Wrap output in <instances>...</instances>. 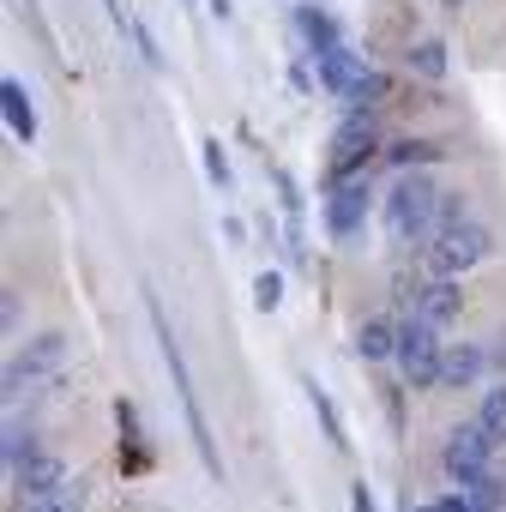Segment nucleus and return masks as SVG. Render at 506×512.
<instances>
[{"mask_svg": "<svg viewBox=\"0 0 506 512\" xmlns=\"http://www.w3.org/2000/svg\"><path fill=\"white\" fill-rule=\"evenodd\" d=\"M380 223H386V235H392L398 247L434 241V229H440V187H434V175H428V169L398 175L392 193L380 199Z\"/></svg>", "mask_w": 506, "mask_h": 512, "instance_id": "1", "label": "nucleus"}, {"mask_svg": "<svg viewBox=\"0 0 506 512\" xmlns=\"http://www.w3.org/2000/svg\"><path fill=\"white\" fill-rule=\"evenodd\" d=\"M145 314H151V332H157V344H163V368H169V380H175V398H181V416H187L193 452H199L205 476H211V482H223V458H217V440H211V428H205V410H199V392H193L187 356H181V344H175V332H169V314H163V302H157L151 290H145Z\"/></svg>", "mask_w": 506, "mask_h": 512, "instance_id": "2", "label": "nucleus"}, {"mask_svg": "<svg viewBox=\"0 0 506 512\" xmlns=\"http://www.w3.org/2000/svg\"><path fill=\"white\" fill-rule=\"evenodd\" d=\"M314 67H320V85H326L350 115H368V109L386 97V73L368 67V55H356V49H344V43H338L332 55H320Z\"/></svg>", "mask_w": 506, "mask_h": 512, "instance_id": "3", "label": "nucleus"}, {"mask_svg": "<svg viewBox=\"0 0 506 512\" xmlns=\"http://www.w3.org/2000/svg\"><path fill=\"white\" fill-rule=\"evenodd\" d=\"M61 368H67V338H61V332H37V338H25V344L13 350V362H7V404H25L31 392L55 386Z\"/></svg>", "mask_w": 506, "mask_h": 512, "instance_id": "4", "label": "nucleus"}, {"mask_svg": "<svg viewBox=\"0 0 506 512\" xmlns=\"http://www.w3.org/2000/svg\"><path fill=\"white\" fill-rule=\"evenodd\" d=\"M488 253H494V235L470 217V223L440 229V235L422 247V260H428V272H434V278H452V284H458L470 266H482V260H488Z\"/></svg>", "mask_w": 506, "mask_h": 512, "instance_id": "5", "label": "nucleus"}, {"mask_svg": "<svg viewBox=\"0 0 506 512\" xmlns=\"http://www.w3.org/2000/svg\"><path fill=\"white\" fill-rule=\"evenodd\" d=\"M380 151V127H374V109L368 115H344L332 145H326V181H356V169H368V157Z\"/></svg>", "mask_w": 506, "mask_h": 512, "instance_id": "6", "label": "nucleus"}, {"mask_svg": "<svg viewBox=\"0 0 506 512\" xmlns=\"http://www.w3.org/2000/svg\"><path fill=\"white\" fill-rule=\"evenodd\" d=\"M398 374H404V386H416V392H428V386H440V362H446V344H440V332L434 326H422L416 314L398 326Z\"/></svg>", "mask_w": 506, "mask_h": 512, "instance_id": "7", "label": "nucleus"}, {"mask_svg": "<svg viewBox=\"0 0 506 512\" xmlns=\"http://www.w3.org/2000/svg\"><path fill=\"white\" fill-rule=\"evenodd\" d=\"M440 470H446V476H452L458 488L482 482V476L494 470V446H488V434H482L476 422L452 428V434H446V446H440Z\"/></svg>", "mask_w": 506, "mask_h": 512, "instance_id": "8", "label": "nucleus"}, {"mask_svg": "<svg viewBox=\"0 0 506 512\" xmlns=\"http://www.w3.org/2000/svg\"><path fill=\"white\" fill-rule=\"evenodd\" d=\"M368 199H374L368 175L338 181V187L326 193V235H332V241H356V229L368 223Z\"/></svg>", "mask_w": 506, "mask_h": 512, "instance_id": "9", "label": "nucleus"}, {"mask_svg": "<svg viewBox=\"0 0 506 512\" xmlns=\"http://www.w3.org/2000/svg\"><path fill=\"white\" fill-rule=\"evenodd\" d=\"M404 302H410V314H416L422 326H434V332H440V326H452V320H458V308H464V296H458V284H452V278H428V284H416Z\"/></svg>", "mask_w": 506, "mask_h": 512, "instance_id": "10", "label": "nucleus"}, {"mask_svg": "<svg viewBox=\"0 0 506 512\" xmlns=\"http://www.w3.org/2000/svg\"><path fill=\"white\" fill-rule=\"evenodd\" d=\"M0 115H7V133H13L19 145H37L43 115H37L31 91H25V79H0Z\"/></svg>", "mask_w": 506, "mask_h": 512, "instance_id": "11", "label": "nucleus"}, {"mask_svg": "<svg viewBox=\"0 0 506 512\" xmlns=\"http://www.w3.org/2000/svg\"><path fill=\"white\" fill-rule=\"evenodd\" d=\"M61 482H73V476H67V464H61V458H49V452H31V458L13 470V488L25 494V506H31V500H43V494H55Z\"/></svg>", "mask_w": 506, "mask_h": 512, "instance_id": "12", "label": "nucleus"}, {"mask_svg": "<svg viewBox=\"0 0 506 512\" xmlns=\"http://www.w3.org/2000/svg\"><path fill=\"white\" fill-rule=\"evenodd\" d=\"M290 25H296V37L308 43V55H314V61L338 49V19H332V13H320V7H296V13H290Z\"/></svg>", "mask_w": 506, "mask_h": 512, "instance_id": "13", "label": "nucleus"}, {"mask_svg": "<svg viewBox=\"0 0 506 512\" xmlns=\"http://www.w3.org/2000/svg\"><path fill=\"white\" fill-rule=\"evenodd\" d=\"M356 356H362V362H392V356H398V326L380 320V314H368V320L356 326Z\"/></svg>", "mask_w": 506, "mask_h": 512, "instance_id": "14", "label": "nucleus"}, {"mask_svg": "<svg viewBox=\"0 0 506 512\" xmlns=\"http://www.w3.org/2000/svg\"><path fill=\"white\" fill-rule=\"evenodd\" d=\"M482 368H488V350H482V344H452V350H446V362H440V386L464 392Z\"/></svg>", "mask_w": 506, "mask_h": 512, "instance_id": "15", "label": "nucleus"}, {"mask_svg": "<svg viewBox=\"0 0 506 512\" xmlns=\"http://www.w3.org/2000/svg\"><path fill=\"white\" fill-rule=\"evenodd\" d=\"M302 392H308V404H314V416L326 422V440L338 446V452H350V434H344V416H338V404H332V392L314 380V374H302Z\"/></svg>", "mask_w": 506, "mask_h": 512, "instance_id": "16", "label": "nucleus"}, {"mask_svg": "<svg viewBox=\"0 0 506 512\" xmlns=\"http://www.w3.org/2000/svg\"><path fill=\"white\" fill-rule=\"evenodd\" d=\"M476 428L488 434V446H494V452L506 446V380H494V386L482 392V404H476Z\"/></svg>", "mask_w": 506, "mask_h": 512, "instance_id": "17", "label": "nucleus"}, {"mask_svg": "<svg viewBox=\"0 0 506 512\" xmlns=\"http://www.w3.org/2000/svg\"><path fill=\"white\" fill-rule=\"evenodd\" d=\"M404 67L422 73V79H446V43H440V37H416V43L404 49Z\"/></svg>", "mask_w": 506, "mask_h": 512, "instance_id": "18", "label": "nucleus"}, {"mask_svg": "<svg viewBox=\"0 0 506 512\" xmlns=\"http://www.w3.org/2000/svg\"><path fill=\"white\" fill-rule=\"evenodd\" d=\"M440 157H446V151H440L434 139H398V145H386V163H398L404 175H410V169H428V163H440Z\"/></svg>", "mask_w": 506, "mask_h": 512, "instance_id": "19", "label": "nucleus"}, {"mask_svg": "<svg viewBox=\"0 0 506 512\" xmlns=\"http://www.w3.org/2000/svg\"><path fill=\"white\" fill-rule=\"evenodd\" d=\"M85 500H91V488H85V476H73V482H61L55 494L31 500L25 512H85Z\"/></svg>", "mask_w": 506, "mask_h": 512, "instance_id": "20", "label": "nucleus"}, {"mask_svg": "<svg viewBox=\"0 0 506 512\" xmlns=\"http://www.w3.org/2000/svg\"><path fill=\"white\" fill-rule=\"evenodd\" d=\"M464 500H470V512H500V506H506V476H500V470H488L482 482H470V488H464Z\"/></svg>", "mask_w": 506, "mask_h": 512, "instance_id": "21", "label": "nucleus"}, {"mask_svg": "<svg viewBox=\"0 0 506 512\" xmlns=\"http://www.w3.org/2000/svg\"><path fill=\"white\" fill-rule=\"evenodd\" d=\"M199 151H205V181L229 193V181H235V175H229V157H223V139H205Z\"/></svg>", "mask_w": 506, "mask_h": 512, "instance_id": "22", "label": "nucleus"}, {"mask_svg": "<svg viewBox=\"0 0 506 512\" xmlns=\"http://www.w3.org/2000/svg\"><path fill=\"white\" fill-rule=\"evenodd\" d=\"M278 302H284V278H278V272H260V278H253V308L272 314Z\"/></svg>", "mask_w": 506, "mask_h": 512, "instance_id": "23", "label": "nucleus"}, {"mask_svg": "<svg viewBox=\"0 0 506 512\" xmlns=\"http://www.w3.org/2000/svg\"><path fill=\"white\" fill-rule=\"evenodd\" d=\"M103 13H109V19H115V31H133V13H127V7H121V0H103Z\"/></svg>", "mask_w": 506, "mask_h": 512, "instance_id": "24", "label": "nucleus"}, {"mask_svg": "<svg viewBox=\"0 0 506 512\" xmlns=\"http://www.w3.org/2000/svg\"><path fill=\"white\" fill-rule=\"evenodd\" d=\"M350 512H374V494H368V482H356V488H350Z\"/></svg>", "mask_w": 506, "mask_h": 512, "instance_id": "25", "label": "nucleus"}, {"mask_svg": "<svg viewBox=\"0 0 506 512\" xmlns=\"http://www.w3.org/2000/svg\"><path fill=\"white\" fill-rule=\"evenodd\" d=\"M488 362H500V368H506V332L494 338V350H488Z\"/></svg>", "mask_w": 506, "mask_h": 512, "instance_id": "26", "label": "nucleus"}, {"mask_svg": "<svg viewBox=\"0 0 506 512\" xmlns=\"http://www.w3.org/2000/svg\"><path fill=\"white\" fill-rule=\"evenodd\" d=\"M211 19H229V0H211Z\"/></svg>", "mask_w": 506, "mask_h": 512, "instance_id": "27", "label": "nucleus"}, {"mask_svg": "<svg viewBox=\"0 0 506 512\" xmlns=\"http://www.w3.org/2000/svg\"><path fill=\"white\" fill-rule=\"evenodd\" d=\"M410 512H440V500H428V506H410Z\"/></svg>", "mask_w": 506, "mask_h": 512, "instance_id": "28", "label": "nucleus"}, {"mask_svg": "<svg viewBox=\"0 0 506 512\" xmlns=\"http://www.w3.org/2000/svg\"><path fill=\"white\" fill-rule=\"evenodd\" d=\"M440 7H446V13H458V7H464V0H440Z\"/></svg>", "mask_w": 506, "mask_h": 512, "instance_id": "29", "label": "nucleus"}, {"mask_svg": "<svg viewBox=\"0 0 506 512\" xmlns=\"http://www.w3.org/2000/svg\"><path fill=\"white\" fill-rule=\"evenodd\" d=\"M181 7H193V0H181Z\"/></svg>", "mask_w": 506, "mask_h": 512, "instance_id": "30", "label": "nucleus"}, {"mask_svg": "<svg viewBox=\"0 0 506 512\" xmlns=\"http://www.w3.org/2000/svg\"><path fill=\"white\" fill-rule=\"evenodd\" d=\"M25 7H37V0H25Z\"/></svg>", "mask_w": 506, "mask_h": 512, "instance_id": "31", "label": "nucleus"}]
</instances>
